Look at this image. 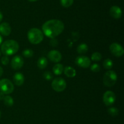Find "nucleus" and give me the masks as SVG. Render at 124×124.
<instances>
[{
  "instance_id": "1",
  "label": "nucleus",
  "mask_w": 124,
  "mask_h": 124,
  "mask_svg": "<svg viewBox=\"0 0 124 124\" xmlns=\"http://www.w3.org/2000/svg\"><path fill=\"white\" fill-rule=\"evenodd\" d=\"M42 29L46 36L50 38H54L62 32L64 24L59 19H50L44 23Z\"/></svg>"
},
{
  "instance_id": "2",
  "label": "nucleus",
  "mask_w": 124,
  "mask_h": 124,
  "mask_svg": "<svg viewBox=\"0 0 124 124\" xmlns=\"http://www.w3.org/2000/svg\"><path fill=\"white\" fill-rule=\"evenodd\" d=\"M19 50V44L13 40H6L2 43L1 47V52L6 56L12 55L16 53Z\"/></svg>"
},
{
  "instance_id": "3",
  "label": "nucleus",
  "mask_w": 124,
  "mask_h": 124,
  "mask_svg": "<svg viewBox=\"0 0 124 124\" xmlns=\"http://www.w3.org/2000/svg\"><path fill=\"white\" fill-rule=\"evenodd\" d=\"M29 41L33 44H39L43 40V32L38 28H32L27 33Z\"/></svg>"
},
{
  "instance_id": "4",
  "label": "nucleus",
  "mask_w": 124,
  "mask_h": 124,
  "mask_svg": "<svg viewBox=\"0 0 124 124\" xmlns=\"http://www.w3.org/2000/svg\"><path fill=\"white\" fill-rule=\"evenodd\" d=\"M117 79L116 73L114 71H108L104 74L103 83L107 87H112L115 85Z\"/></svg>"
},
{
  "instance_id": "5",
  "label": "nucleus",
  "mask_w": 124,
  "mask_h": 124,
  "mask_svg": "<svg viewBox=\"0 0 124 124\" xmlns=\"http://www.w3.org/2000/svg\"><path fill=\"white\" fill-rule=\"evenodd\" d=\"M14 86L12 81L7 79L0 80V91L4 94H9L13 92Z\"/></svg>"
},
{
  "instance_id": "6",
  "label": "nucleus",
  "mask_w": 124,
  "mask_h": 124,
  "mask_svg": "<svg viewBox=\"0 0 124 124\" xmlns=\"http://www.w3.org/2000/svg\"><path fill=\"white\" fill-rule=\"evenodd\" d=\"M67 83L65 80L62 78L57 77L53 80L52 87L56 92H62L66 88Z\"/></svg>"
},
{
  "instance_id": "7",
  "label": "nucleus",
  "mask_w": 124,
  "mask_h": 124,
  "mask_svg": "<svg viewBox=\"0 0 124 124\" xmlns=\"http://www.w3.org/2000/svg\"><path fill=\"white\" fill-rule=\"evenodd\" d=\"M116 101V95L113 91H107L104 94L103 102L107 106H111Z\"/></svg>"
},
{
  "instance_id": "8",
  "label": "nucleus",
  "mask_w": 124,
  "mask_h": 124,
  "mask_svg": "<svg viewBox=\"0 0 124 124\" xmlns=\"http://www.w3.org/2000/svg\"><path fill=\"white\" fill-rule=\"evenodd\" d=\"M110 51L113 55L117 57H122L124 53V50L122 46L117 43H113L110 45Z\"/></svg>"
},
{
  "instance_id": "9",
  "label": "nucleus",
  "mask_w": 124,
  "mask_h": 124,
  "mask_svg": "<svg viewBox=\"0 0 124 124\" xmlns=\"http://www.w3.org/2000/svg\"><path fill=\"white\" fill-rule=\"evenodd\" d=\"M75 63L78 66L83 68H87L90 67L91 64L90 59L85 56H79L75 60Z\"/></svg>"
},
{
  "instance_id": "10",
  "label": "nucleus",
  "mask_w": 124,
  "mask_h": 124,
  "mask_svg": "<svg viewBox=\"0 0 124 124\" xmlns=\"http://www.w3.org/2000/svg\"><path fill=\"white\" fill-rule=\"evenodd\" d=\"M24 60L20 55H16L13 57L11 61V66L15 70H18L23 67Z\"/></svg>"
},
{
  "instance_id": "11",
  "label": "nucleus",
  "mask_w": 124,
  "mask_h": 124,
  "mask_svg": "<svg viewBox=\"0 0 124 124\" xmlns=\"http://www.w3.org/2000/svg\"><path fill=\"white\" fill-rule=\"evenodd\" d=\"M48 58L54 63H58L62 59V55L58 51L52 50L48 53Z\"/></svg>"
},
{
  "instance_id": "12",
  "label": "nucleus",
  "mask_w": 124,
  "mask_h": 124,
  "mask_svg": "<svg viewBox=\"0 0 124 124\" xmlns=\"http://www.w3.org/2000/svg\"><path fill=\"white\" fill-rule=\"evenodd\" d=\"M110 14L115 19H119L122 17V10L117 6H112L110 9Z\"/></svg>"
},
{
  "instance_id": "13",
  "label": "nucleus",
  "mask_w": 124,
  "mask_h": 124,
  "mask_svg": "<svg viewBox=\"0 0 124 124\" xmlns=\"http://www.w3.org/2000/svg\"><path fill=\"white\" fill-rule=\"evenodd\" d=\"M12 29L8 23L4 22L0 24V33L3 36H8L10 34Z\"/></svg>"
},
{
  "instance_id": "14",
  "label": "nucleus",
  "mask_w": 124,
  "mask_h": 124,
  "mask_svg": "<svg viewBox=\"0 0 124 124\" xmlns=\"http://www.w3.org/2000/svg\"><path fill=\"white\" fill-rule=\"evenodd\" d=\"M13 81L16 86H20L24 82V77L22 73L16 72L13 76Z\"/></svg>"
},
{
  "instance_id": "15",
  "label": "nucleus",
  "mask_w": 124,
  "mask_h": 124,
  "mask_svg": "<svg viewBox=\"0 0 124 124\" xmlns=\"http://www.w3.org/2000/svg\"><path fill=\"white\" fill-rule=\"evenodd\" d=\"M65 74V75H66L68 77H71L73 78L74 77H75L76 74V70L74 69L71 66H66L65 68H64V71H63Z\"/></svg>"
},
{
  "instance_id": "16",
  "label": "nucleus",
  "mask_w": 124,
  "mask_h": 124,
  "mask_svg": "<svg viewBox=\"0 0 124 124\" xmlns=\"http://www.w3.org/2000/svg\"><path fill=\"white\" fill-rule=\"evenodd\" d=\"M47 64H48V61H47V58L44 57H40L38 59L37 62V65L39 69H44L47 67Z\"/></svg>"
},
{
  "instance_id": "17",
  "label": "nucleus",
  "mask_w": 124,
  "mask_h": 124,
  "mask_svg": "<svg viewBox=\"0 0 124 124\" xmlns=\"http://www.w3.org/2000/svg\"><path fill=\"white\" fill-rule=\"evenodd\" d=\"M64 71V66L62 64L58 63L55 64L53 68V72L55 75H59L62 74V73Z\"/></svg>"
},
{
  "instance_id": "18",
  "label": "nucleus",
  "mask_w": 124,
  "mask_h": 124,
  "mask_svg": "<svg viewBox=\"0 0 124 124\" xmlns=\"http://www.w3.org/2000/svg\"><path fill=\"white\" fill-rule=\"evenodd\" d=\"M88 50V47L87 44L82 43L79 45L77 47V52L79 54H85Z\"/></svg>"
},
{
  "instance_id": "19",
  "label": "nucleus",
  "mask_w": 124,
  "mask_h": 124,
  "mask_svg": "<svg viewBox=\"0 0 124 124\" xmlns=\"http://www.w3.org/2000/svg\"><path fill=\"white\" fill-rule=\"evenodd\" d=\"M4 103L7 106H12L14 103V101H13V98L10 96H5L4 98L3 99Z\"/></svg>"
},
{
  "instance_id": "20",
  "label": "nucleus",
  "mask_w": 124,
  "mask_h": 124,
  "mask_svg": "<svg viewBox=\"0 0 124 124\" xmlns=\"http://www.w3.org/2000/svg\"><path fill=\"white\" fill-rule=\"evenodd\" d=\"M103 66H104V68L105 69H111L113 66V61L111 59H110V58H107V59L104 60V63H103Z\"/></svg>"
},
{
  "instance_id": "21",
  "label": "nucleus",
  "mask_w": 124,
  "mask_h": 124,
  "mask_svg": "<svg viewBox=\"0 0 124 124\" xmlns=\"http://www.w3.org/2000/svg\"><path fill=\"white\" fill-rule=\"evenodd\" d=\"M73 0H61V4L64 7H70L73 4Z\"/></svg>"
},
{
  "instance_id": "22",
  "label": "nucleus",
  "mask_w": 124,
  "mask_h": 124,
  "mask_svg": "<svg viewBox=\"0 0 124 124\" xmlns=\"http://www.w3.org/2000/svg\"><path fill=\"white\" fill-rule=\"evenodd\" d=\"M91 58H92V60L93 62H99V61H100L101 60L102 55L99 52H94V53L92 54Z\"/></svg>"
},
{
  "instance_id": "23",
  "label": "nucleus",
  "mask_w": 124,
  "mask_h": 124,
  "mask_svg": "<svg viewBox=\"0 0 124 124\" xmlns=\"http://www.w3.org/2000/svg\"><path fill=\"white\" fill-rule=\"evenodd\" d=\"M108 112L109 114L111 115V116H116L118 115L119 114V110L117 108H115V107H111L108 109Z\"/></svg>"
},
{
  "instance_id": "24",
  "label": "nucleus",
  "mask_w": 124,
  "mask_h": 124,
  "mask_svg": "<svg viewBox=\"0 0 124 124\" xmlns=\"http://www.w3.org/2000/svg\"><path fill=\"white\" fill-rule=\"evenodd\" d=\"M23 54L24 57H26V58H30L33 55V51L29 49H27L23 51Z\"/></svg>"
},
{
  "instance_id": "25",
  "label": "nucleus",
  "mask_w": 124,
  "mask_h": 124,
  "mask_svg": "<svg viewBox=\"0 0 124 124\" xmlns=\"http://www.w3.org/2000/svg\"><path fill=\"white\" fill-rule=\"evenodd\" d=\"M43 77L46 79V80H51L52 79H53V74L50 72V71H46L43 74Z\"/></svg>"
},
{
  "instance_id": "26",
  "label": "nucleus",
  "mask_w": 124,
  "mask_h": 124,
  "mask_svg": "<svg viewBox=\"0 0 124 124\" xmlns=\"http://www.w3.org/2000/svg\"><path fill=\"white\" fill-rule=\"evenodd\" d=\"M90 69L92 71L94 72H99L101 70L100 66L98 64H96V63L92 64L90 67Z\"/></svg>"
},
{
  "instance_id": "27",
  "label": "nucleus",
  "mask_w": 124,
  "mask_h": 124,
  "mask_svg": "<svg viewBox=\"0 0 124 124\" xmlns=\"http://www.w3.org/2000/svg\"><path fill=\"white\" fill-rule=\"evenodd\" d=\"M1 63L3 65H7L8 63H9V58H8L7 56H4L1 58Z\"/></svg>"
},
{
  "instance_id": "28",
  "label": "nucleus",
  "mask_w": 124,
  "mask_h": 124,
  "mask_svg": "<svg viewBox=\"0 0 124 124\" xmlns=\"http://www.w3.org/2000/svg\"><path fill=\"white\" fill-rule=\"evenodd\" d=\"M50 44L51 46H53V47H55L58 45V41L56 40H55L54 38H52V40L50 41Z\"/></svg>"
},
{
  "instance_id": "29",
  "label": "nucleus",
  "mask_w": 124,
  "mask_h": 124,
  "mask_svg": "<svg viewBox=\"0 0 124 124\" xmlns=\"http://www.w3.org/2000/svg\"><path fill=\"white\" fill-rule=\"evenodd\" d=\"M5 96H4V94L2 92H0V100H2L4 98Z\"/></svg>"
},
{
  "instance_id": "30",
  "label": "nucleus",
  "mask_w": 124,
  "mask_h": 124,
  "mask_svg": "<svg viewBox=\"0 0 124 124\" xmlns=\"http://www.w3.org/2000/svg\"><path fill=\"white\" fill-rule=\"evenodd\" d=\"M3 72H4L3 69H2V67L0 66V77H1L2 76V74H3Z\"/></svg>"
},
{
  "instance_id": "31",
  "label": "nucleus",
  "mask_w": 124,
  "mask_h": 124,
  "mask_svg": "<svg viewBox=\"0 0 124 124\" xmlns=\"http://www.w3.org/2000/svg\"><path fill=\"white\" fill-rule=\"evenodd\" d=\"M2 18H3V15H2V12H0V23H1V21H2Z\"/></svg>"
},
{
  "instance_id": "32",
  "label": "nucleus",
  "mask_w": 124,
  "mask_h": 124,
  "mask_svg": "<svg viewBox=\"0 0 124 124\" xmlns=\"http://www.w3.org/2000/svg\"><path fill=\"white\" fill-rule=\"evenodd\" d=\"M2 37L1 35V34H0V45L2 44Z\"/></svg>"
},
{
  "instance_id": "33",
  "label": "nucleus",
  "mask_w": 124,
  "mask_h": 124,
  "mask_svg": "<svg viewBox=\"0 0 124 124\" xmlns=\"http://www.w3.org/2000/svg\"><path fill=\"white\" fill-rule=\"evenodd\" d=\"M29 1H30V2H35V1H38V0H29Z\"/></svg>"
},
{
  "instance_id": "34",
  "label": "nucleus",
  "mask_w": 124,
  "mask_h": 124,
  "mask_svg": "<svg viewBox=\"0 0 124 124\" xmlns=\"http://www.w3.org/2000/svg\"><path fill=\"white\" fill-rule=\"evenodd\" d=\"M1 111H0V117H1Z\"/></svg>"
},
{
  "instance_id": "35",
  "label": "nucleus",
  "mask_w": 124,
  "mask_h": 124,
  "mask_svg": "<svg viewBox=\"0 0 124 124\" xmlns=\"http://www.w3.org/2000/svg\"><path fill=\"white\" fill-rule=\"evenodd\" d=\"M0 56H1V51H0Z\"/></svg>"
}]
</instances>
